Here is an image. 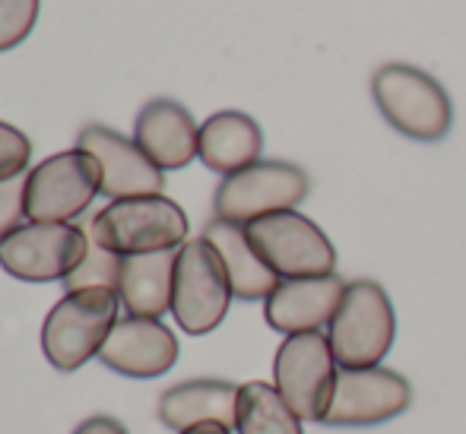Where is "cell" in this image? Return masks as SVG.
Masks as SVG:
<instances>
[{
    "label": "cell",
    "mask_w": 466,
    "mask_h": 434,
    "mask_svg": "<svg viewBox=\"0 0 466 434\" xmlns=\"http://www.w3.org/2000/svg\"><path fill=\"white\" fill-rule=\"evenodd\" d=\"M190 222L185 209L168 197H130L111 200L89 222V238L117 257L175 251L187 241Z\"/></svg>",
    "instance_id": "6da1fadb"
},
{
    "label": "cell",
    "mask_w": 466,
    "mask_h": 434,
    "mask_svg": "<svg viewBox=\"0 0 466 434\" xmlns=\"http://www.w3.org/2000/svg\"><path fill=\"white\" fill-rule=\"evenodd\" d=\"M371 96L397 134L419 143H438L448 136L454 108L441 83L425 70L410 64H384L371 76Z\"/></svg>",
    "instance_id": "7a4b0ae2"
},
{
    "label": "cell",
    "mask_w": 466,
    "mask_h": 434,
    "mask_svg": "<svg viewBox=\"0 0 466 434\" xmlns=\"http://www.w3.org/2000/svg\"><path fill=\"white\" fill-rule=\"evenodd\" d=\"M117 324V292H67L42 324V352L57 371H76L102 352Z\"/></svg>",
    "instance_id": "3957f363"
},
{
    "label": "cell",
    "mask_w": 466,
    "mask_h": 434,
    "mask_svg": "<svg viewBox=\"0 0 466 434\" xmlns=\"http://www.w3.org/2000/svg\"><path fill=\"white\" fill-rule=\"evenodd\" d=\"M397 337V318L387 292L371 279L346 282L343 301L327 327L339 368H374L387 358Z\"/></svg>",
    "instance_id": "277c9868"
},
{
    "label": "cell",
    "mask_w": 466,
    "mask_h": 434,
    "mask_svg": "<svg viewBox=\"0 0 466 434\" xmlns=\"http://www.w3.org/2000/svg\"><path fill=\"white\" fill-rule=\"evenodd\" d=\"M337 355L327 333L286 337L273 358V380L279 397L301 422H324L337 390Z\"/></svg>",
    "instance_id": "5b68a950"
},
{
    "label": "cell",
    "mask_w": 466,
    "mask_h": 434,
    "mask_svg": "<svg viewBox=\"0 0 466 434\" xmlns=\"http://www.w3.org/2000/svg\"><path fill=\"white\" fill-rule=\"evenodd\" d=\"M226 267L207 238L185 241L175 260L172 314L187 337H207L226 320L232 305Z\"/></svg>",
    "instance_id": "8992f818"
},
{
    "label": "cell",
    "mask_w": 466,
    "mask_h": 434,
    "mask_svg": "<svg viewBox=\"0 0 466 434\" xmlns=\"http://www.w3.org/2000/svg\"><path fill=\"white\" fill-rule=\"evenodd\" d=\"M248 241L260 260L279 279H311V276H333L337 269V247L330 245L320 226L295 209L264 216L245 226Z\"/></svg>",
    "instance_id": "52a82bcc"
},
{
    "label": "cell",
    "mask_w": 466,
    "mask_h": 434,
    "mask_svg": "<svg viewBox=\"0 0 466 434\" xmlns=\"http://www.w3.org/2000/svg\"><path fill=\"white\" fill-rule=\"evenodd\" d=\"M308 190H311V177L305 175V168L292 166V162L260 159L241 172L222 177L213 197V209L216 219L248 226V222L282 213V209H295L308 197Z\"/></svg>",
    "instance_id": "ba28073f"
},
{
    "label": "cell",
    "mask_w": 466,
    "mask_h": 434,
    "mask_svg": "<svg viewBox=\"0 0 466 434\" xmlns=\"http://www.w3.org/2000/svg\"><path fill=\"white\" fill-rule=\"evenodd\" d=\"M102 194L98 162L83 149L55 153L25 175V216L32 222H70Z\"/></svg>",
    "instance_id": "9c48e42d"
},
{
    "label": "cell",
    "mask_w": 466,
    "mask_h": 434,
    "mask_svg": "<svg viewBox=\"0 0 466 434\" xmlns=\"http://www.w3.org/2000/svg\"><path fill=\"white\" fill-rule=\"evenodd\" d=\"M89 251V232L74 222H29L0 241V267L23 282L67 279Z\"/></svg>",
    "instance_id": "30bf717a"
},
{
    "label": "cell",
    "mask_w": 466,
    "mask_h": 434,
    "mask_svg": "<svg viewBox=\"0 0 466 434\" xmlns=\"http://www.w3.org/2000/svg\"><path fill=\"white\" fill-rule=\"evenodd\" d=\"M412 403V387L403 374L390 368H339L333 403L324 425L337 429H365L397 419Z\"/></svg>",
    "instance_id": "8fae6325"
},
{
    "label": "cell",
    "mask_w": 466,
    "mask_h": 434,
    "mask_svg": "<svg viewBox=\"0 0 466 434\" xmlns=\"http://www.w3.org/2000/svg\"><path fill=\"white\" fill-rule=\"evenodd\" d=\"M76 149L89 153L102 172V194L108 200H130V197H156L166 187L162 168L117 130L105 124H86L76 136Z\"/></svg>",
    "instance_id": "7c38bea8"
},
{
    "label": "cell",
    "mask_w": 466,
    "mask_h": 434,
    "mask_svg": "<svg viewBox=\"0 0 466 434\" xmlns=\"http://www.w3.org/2000/svg\"><path fill=\"white\" fill-rule=\"evenodd\" d=\"M98 358L124 378L153 380L172 371V365L178 361V337L162 320L124 318L108 333Z\"/></svg>",
    "instance_id": "4fadbf2b"
},
{
    "label": "cell",
    "mask_w": 466,
    "mask_h": 434,
    "mask_svg": "<svg viewBox=\"0 0 466 434\" xmlns=\"http://www.w3.org/2000/svg\"><path fill=\"white\" fill-rule=\"evenodd\" d=\"M346 282L333 276H311V279H279V286L264 301V318L277 333H320L330 327Z\"/></svg>",
    "instance_id": "5bb4252c"
},
{
    "label": "cell",
    "mask_w": 466,
    "mask_h": 434,
    "mask_svg": "<svg viewBox=\"0 0 466 434\" xmlns=\"http://www.w3.org/2000/svg\"><path fill=\"white\" fill-rule=\"evenodd\" d=\"M134 140L162 172L187 168L200 156V127L185 105L172 98H156L137 115Z\"/></svg>",
    "instance_id": "9a60e30c"
},
{
    "label": "cell",
    "mask_w": 466,
    "mask_h": 434,
    "mask_svg": "<svg viewBox=\"0 0 466 434\" xmlns=\"http://www.w3.org/2000/svg\"><path fill=\"white\" fill-rule=\"evenodd\" d=\"M241 387L228 380H185L168 387L159 397V419L172 431H187L197 425L235 429Z\"/></svg>",
    "instance_id": "2e32d148"
},
{
    "label": "cell",
    "mask_w": 466,
    "mask_h": 434,
    "mask_svg": "<svg viewBox=\"0 0 466 434\" xmlns=\"http://www.w3.org/2000/svg\"><path fill=\"white\" fill-rule=\"evenodd\" d=\"M264 130L245 111H216L200 124V162L209 172L235 175L260 162Z\"/></svg>",
    "instance_id": "e0dca14e"
},
{
    "label": "cell",
    "mask_w": 466,
    "mask_h": 434,
    "mask_svg": "<svg viewBox=\"0 0 466 434\" xmlns=\"http://www.w3.org/2000/svg\"><path fill=\"white\" fill-rule=\"evenodd\" d=\"M203 238L216 247L222 267H226L232 295L241 301H260L270 298V292L279 286V276L260 260L254 245L248 241L245 226H235L226 219H213L203 228Z\"/></svg>",
    "instance_id": "ac0fdd59"
},
{
    "label": "cell",
    "mask_w": 466,
    "mask_h": 434,
    "mask_svg": "<svg viewBox=\"0 0 466 434\" xmlns=\"http://www.w3.org/2000/svg\"><path fill=\"white\" fill-rule=\"evenodd\" d=\"M175 260H178L175 251L124 257L117 295H121V305H124V311H130V318L159 320L166 311H172Z\"/></svg>",
    "instance_id": "d6986e66"
},
{
    "label": "cell",
    "mask_w": 466,
    "mask_h": 434,
    "mask_svg": "<svg viewBox=\"0 0 466 434\" xmlns=\"http://www.w3.org/2000/svg\"><path fill=\"white\" fill-rule=\"evenodd\" d=\"M235 429L238 434H305L292 406L279 397L277 387L264 384V380L241 384Z\"/></svg>",
    "instance_id": "ffe728a7"
},
{
    "label": "cell",
    "mask_w": 466,
    "mask_h": 434,
    "mask_svg": "<svg viewBox=\"0 0 466 434\" xmlns=\"http://www.w3.org/2000/svg\"><path fill=\"white\" fill-rule=\"evenodd\" d=\"M121 263L124 257L111 254L108 247H102L98 241L89 238V251L83 257L80 267L64 279L67 292H83V288H105V292H117L121 286Z\"/></svg>",
    "instance_id": "44dd1931"
},
{
    "label": "cell",
    "mask_w": 466,
    "mask_h": 434,
    "mask_svg": "<svg viewBox=\"0 0 466 434\" xmlns=\"http://www.w3.org/2000/svg\"><path fill=\"white\" fill-rule=\"evenodd\" d=\"M42 0H0V51L16 48L35 29Z\"/></svg>",
    "instance_id": "7402d4cb"
},
{
    "label": "cell",
    "mask_w": 466,
    "mask_h": 434,
    "mask_svg": "<svg viewBox=\"0 0 466 434\" xmlns=\"http://www.w3.org/2000/svg\"><path fill=\"white\" fill-rule=\"evenodd\" d=\"M32 159V143L29 136L23 134L13 124L0 121V181H10V177H19L25 172Z\"/></svg>",
    "instance_id": "603a6c76"
},
{
    "label": "cell",
    "mask_w": 466,
    "mask_h": 434,
    "mask_svg": "<svg viewBox=\"0 0 466 434\" xmlns=\"http://www.w3.org/2000/svg\"><path fill=\"white\" fill-rule=\"evenodd\" d=\"M25 216V177H10L0 181V241L10 238L16 228H23Z\"/></svg>",
    "instance_id": "cb8c5ba5"
},
{
    "label": "cell",
    "mask_w": 466,
    "mask_h": 434,
    "mask_svg": "<svg viewBox=\"0 0 466 434\" xmlns=\"http://www.w3.org/2000/svg\"><path fill=\"white\" fill-rule=\"evenodd\" d=\"M74 434H127V429L111 416H93V419H86V422L76 425Z\"/></svg>",
    "instance_id": "d4e9b609"
},
{
    "label": "cell",
    "mask_w": 466,
    "mask_h": 434,
    "mask_svg": "<svg viewBox=\"0 0 466 434\" xmlns=\"http://www.w3.org/2000/svg\"><path fill=\"white\" fill-rule=\"evenodd\" d=\"M178 434H232L222 425H197V429H187V431H178Z\"/></svg>",
    "instance_id": "484cf974"
}]
</instances>
